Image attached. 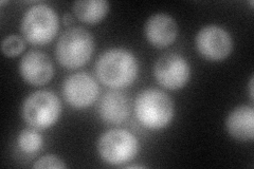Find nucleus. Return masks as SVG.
Here are the masks:
<instances>
[{
  "label": "nucleus",
  "instance_id": "nucleus-1",
  "mask_svg": "<svg viewBox=\"0 0 254 169\" xmlns=\"http://www.w3.org/2000/svg\"><path fill=\"white\" fill-rule=\"evenodd\" d=\"M95 73L105 86L113 89H122L137 79L139 62L130 51L114 48L100 56L95 63Z\"/></svg>",
  "mask_w": 254,
  "mask_h": 169
},
{
  "label": "nucleus",
  "instance_id": "nucleus-2",
  "mask_svg": "<svg viewBox=\"0 0 254 169\" xmlns=\"http://www.w3.org/2000/svg\"><path fill=\"white\" fill-rule=\"evenodd\" d=\"M134 113L143 127L160 130L172 122L174 104L165 92L148 88L138 94L134 102Z\"/></svg>",
  "mask_w": 254,
  "mask_h": 169
},
{
  "label": "nucleus",
  "instance_id": "nucleus-3",
  "mask_svg": "<svg viewBox=\"0 0 254 169\" xmlns=\"http://www.w3.org/2000/svg\"><path fill=\"white\" fill-rule=\"evenodd\" d=\"M94 51V39L84 28H70L61 35L55 55L62 66L75 69L89 61Z\"/></svg>",
  "mask_w": 254,
  "mask_h": 169
},
{
  "label": "nucleus",
  "instance_id": "nucleus-4",
  "mask_svg": "<svg viewBox=\"0 0 254 169\" xmlns=\"http://www.w3.org/2000/svg\"><path fill=\"white\" fill-rule=\"evenodd\" d=\"M20 30L28 43L34 46H45L58 34V14L49 5L35 4L23 14Z\"/></svg>",
  "mask_w": 254,
  "mask_h": 169
},
{
  "label": "nucleus",
  "instance_id": "nucleus-5",
  "mask_svg": "<svg viewBox=\"0 0 254 169\" xmlns=\"http://www.w3.org/2000/svg\"><path fill=\"white\" fill-rule=\"evenodd\" d=\"M62 112L59 96L48 90H39L30 94L21 107L25 122L35 129L45 130L58 122Z\"/></svg>",
  "mask_w": 254,
  "mask_h": 169
},
{
  "label": "nucleus",
  "instance_id": "nucleus-6",
  "mask_svg": "<svg viewBox=\"0 0 254 169\" xmlns=\"http://www.w3.org/2000/svg\"><path fill=\"white\" fill-rule=\"evenodd\" d=\"M139 141L125 129H110L103 133L98 141V152L103 161L115 166H121L137 157Z\"/></svg>",
  "mask_w": 254,
  "mask_h": 169
},
{
  "label": "nucleus",
  "instance_id": "nucleus-7",
  "mask_svg": "<svg viewBox=\"0 0 254 169\" xmlns=\"http://www.w3.org/2000/svg\"><path fill=\"white\" fill-rule=\"evenodd\" d=\"M157 82L170 90L184 88L190 76L188 60L177 53H165L157 59L154 66Z\"/></svg>",
  "mask_w": 254,
  "mask_h": 169
},
{
  "label": "nucleus",
  "instance_id": "nucleus-8",
  "mask_svg": "<svg viewBox=\"0 0 254 169\" xmlns=\"http://www.w3.org/2000/svg\"><path fill=\"white\" fill-rule=\"evenodd\" d=\"M196 47L205 59L220 61L227 58L233 49V39L227 30L216 25L205 26L197 33Z\"/></svg>",
  "mask_w": 254,
  "mask_h": 169
},
{
  "label": "nucleus",
  "instance_id": "nucleus-9",
  "mask_svg": "<svg viewBox=\"0 0 254 169\" xmlns=\"http://www.w3.org/2000/svg\"><path fill=\"white\" fill-rule=\"evenodd\" d=\"M63 94L70 106L73 108H86L97 100L99 86L88 73L77 72L70 75L64 82Z\"/></svg>",
  "mask_w": 254,
  "mask_h": 169
},
{
  "label": "nucleus",
  "instance_id": "nucleus-10",
  "mask_svg": "<svg viewBox=\"0 0 254 169\" xmlns=\"http://www.w3.org/2000/svg\"><path fill=\"white\" fill-rule=\"evenodd\" d=\"M20 75L25 82L33 86H42L50 82L54 74L52 61L46 53L30 50L19 63Z\"/></svg>",
  "mask_w": 254,
  "mask_h": 169
},
{
  "label": "nucleus",
  "instance_id": "nucleus-11",
  "mask_svg": "<svg viewBox=\"0 0 254 169\" xmlns=\"http://www.w3.org/2000/svg\"><path fill=\"white\" fill-rule=\"evenodd\" d=\"M144 32L150 45L156 48H165L177 38L178 26L171 15L157 13L147 19Z\"/></svg>",
  "mask_w": 254,
  "mask_h": 169
},
{
  "label": "nucleus",
  "instance_id": "nucleus-12",
  "mask_svg": "<svg viewBox=\"0 0 254 169\" xmlns=\"http://www.w3.org/2000/svg\"><path fill=\"white\" fill-rule=\"evenodd\" d=\"M98 110L104 122L113 125L122 124L129 115L128 99L120 92H106L100 100Z\"/></svg>",
  "mask_w": 254,
  "mask_h": 169
},
{
  "label": "nucleus",
  "instance_id": "nucleus-13",
  "mask_svg": "<svg viewBox=\"0 0 254 169\" xmlns=\"http://www.w3.org/2000/svg\"><path fill=\"white\" fill-rule=\"evenodd\" d=\"M226 128L235 140L247 142L254 138V110L250 106H240L230 112Z\"/></svg>",
  "mask_w": 254,
  "mask_h": 169
},
{
  "label": "nucleus",
  "instance_id": "nucleus-14",
  "mask_svg": "<svg viewBox=\"0 0 254 169\" xmlns=\"http://www.w3.org/2000/svg\"><path fill=\"white\" fill-rule=\"evenodd\" d=\"M109 3L105 0H79L73 3L76 17L85 23H97L106 17Z\"/></svg>",
  "mask_w": 254,
  "mask_h": 169
},
{
  "label": "nucleus",
  "instance_id": "nucleus-15",
  "mask_svg": "<svg viewBox=\"0 0 254 169\" xmlns=\"http://www.w3.org/2000/svg\"><path fill=\"white\" fill-rule=\"evenodd\" d=\"M43 138L38 131L34 129H23L17 139L19 149L27 155H33L42 148Z\"/></svg>",
  "mask_w": 254,
  "mask_h": 169
},
{
  "label": "nucleus",
  "instance_id": "nucleus-16",
  "mask_svg": "<svg viewBox=\"0 0 254 169\" xmlns=\"http://www.w3.org/2000/svg\"><path fill=\"white\" fill-rule=\"evenodd\" d=\"M25 49V40L18 35L6 36L1 43V51L6 57H15Z\"/></svg>",
  "mask_w": 254,
  "mask_h": 169
},
{
  "label": "nucleus",
  "instance_id": "nucleus-17",
  "mask_svg": "<svg viewBox=\"0 0 254 169\" xmlns=\"http://www.w3.org/2000/svg\"><path fill=\"white\" fill-rule=\"evenodd\" d=\"M66 164L63 161L53 155H48L42 157L36 161V163L33 165L35 169H42V168H66Z\"/></svg>",
  "mask_w": 254,
  "mask_h": 169
},
{
  "label": "nucleus",
  "instance_id": "nucleus-18",
  "mask_svg": "<svg viewBox=\"0 0 254 169\" xmlns=\"http://www.w3.org/2000/svg\"><path fill=\"white\" fill-rule=\"evenodd\" d=\"M63 22H64V25H65V26L72 25V23H73V17H72V15L68 14V13L64 14V16H63Z\"/></svg>",
  "mask_w": 254,
  "mask_h": 169
},
{
  "label": "nucleus",
  "instance_id": "nucleus-19",
  "mask_svg": "<svg viewBox=\"0 0 254 169\" xmlns=\"http://www.w3.org/2000/svg\"><path fill=\"white\" fill-rule=\"evenodd\" d=\"M250 95H251V99L253 100V78L250 82Z\"/></svg>",
  "mask_w": 254,
  "mask_h": 169
},
{
  "label": "nucleus",
  "instance_id": "nucleus-20",
  "mask_svg": "<svg viewBox=\"0 0 254 169\" xmlns=\"http://www.w3.org/2000/svg\"><path fill=\"white\" fill-rule=\"evenodd\" d=\"M126 168H144L142 165H131V166H126Z\"/></svg>",
  "mask_w": 254,
  "mask_h": 169
}]
</instances>
